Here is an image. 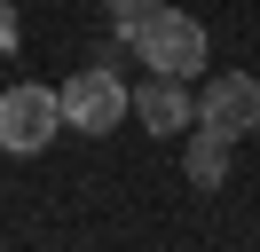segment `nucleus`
I'll return each mask as SVG.
<instances>
[{"label": "nucleus", "instance_id": "obj_1", "mask_svg": "<svg viewBox=\"0 0 260 252\" xmlns=\"http://www.w3.org/2000/svg\"><path fill=\"white\" fill-rule=\"evenodd\" d=\"M118 32H126V47H134L142 71L205 79V63H213V40H205V24H197L189 8H150L142 24H118Z\"/></svg>", "mask_w": 260, "mask_h": 252}, {"label": "nucleus", "instance_id": "obj_7", "mask_svg": "<svg viewBox=\"0 0 260 252\" xmlns=\"http://www.w3.org/2000/svg\"><path fill=\"white\" fill-rule=\"evenodd\" d=\"M150 8H166V0H103V16H111V24H142Z\"/></svg>", "mask_w": 260, "mask_h": 252}, {"label": "nucleus", "instance_id": "obj_2", "mask_svg": "<svg viewBox=\"0 0 260 252\" xmlns=\"http://www.w3.org/2000/svg\"><path fill=\"white\" fill-rule=\"evenodd\" d=\"M55 134H63V94L55 87H32L24 79V87L0 94V150L8 158H40Z\"/></svg>", "mask_w": 260, "mask_h": 252}, {"label": "nucleus", "instance_id": "obj_4", "mask_svg": "<svg viewBox=\"0 0 260 252\" xmlns=\"http://www.w3.org/2000/svg\"><path fill=\"white\" fill-rule=\"evenodd\" d=\"M197 126H213V134H252L260 126V79L252 71H213L205 87H197Z\"/></svg>", "mask_w": 260, "mask_h": 252}, {"label": "nucleus", "instance_id": "obj_5", "mask_svg": "<svg viewBox=\"0 0 260 252\" xmlns=\"http://www.w3.org/2000/svg\"><path fill=\"white\" fill-rule=\"evenodd\" d=\"M134 118H142L150 134H181V126H197V94H189V79L150 71L142 87H134Z\"/></svg>", "mask_w": 260, "mask_h": 252}, {"label": "nucleus", "instance_id": "obj_3", "mask_svg": "<svg viewBox=\"0 0 260 252\" xmlns=\"http://www.w3.org/2000/svg\"><path fill=\"white\" fill-rule=\"evenodd\" d=\"M55 94H63V126H71V134H111V126L134 110V94L118 87V71H111V63H87V71H71Z\"/></svg>", "mask_w": 260, "mask_h": 252}, {"label": "nucleus", "instance_id": "obj_6", "mask_svg": "<svg viewBox=\"0 0 260 252\" xmlns=\"http://www.w3.org/2000/svg\"><path fill=\"white\" fill-rule=\"evenodd\" d=\"M181 173H189V189H221L229 181V134H213V126H197L189 134V150H181Z\"/></svg>", "mask_w": 260, "mask_h": 252}]
</instances>
